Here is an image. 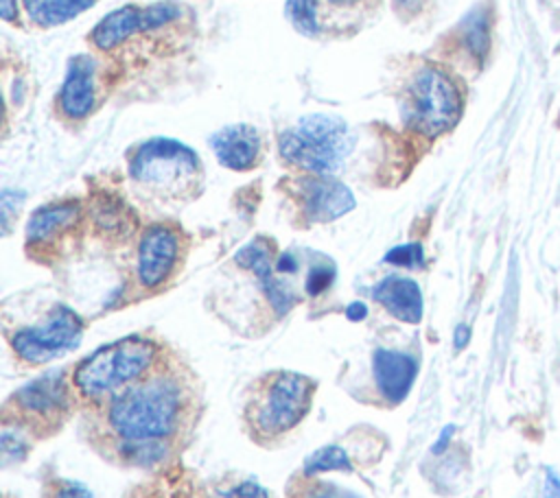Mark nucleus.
Here are the masks:
<instances>
[{
	"instance_id": "1",
	"label": "nucleus",
	"mask_w": 560,
	"mask_h": 498,
	"mask_svg": "<svg viewBox=\"0 0 560 498\" xmlns=\"http://www.w3.org/2000/svg\"><path fill=\"white\" fill-rule=\"evenodd\" d=\"M184 408L182 382L171 374H149L109 398L107 428L118 443H158L175 432Z\"/></svg>"
},
{
	"instance_id": "2",
	"label": "nucleus",
	"mask_w": 560,
	"mask_h": 498,
	"mask_svg": "<svg viewBox=\"0 0 560 498\" xmlns=\"http://www.w3.org/2000/svg\"><path fill=\"white\" fill-rule=\"evenodd\" d=\"M155 360L158 345L153 341L144 336H125L83 358L72 371V382L77 391L90 400L112 398L120 389L149 376Z\"/></svg>"
},
{
	"instance_id": "3",
	"label": "nucleus",
	"mask_w": 560,
	"mask_h": 498,
	"mask_svg": "<svg viewBox=\"0 0 560 498\" xmlns=\"http://www.w3.org/2000/svg\"><path fill=\"white\" fill-rule=\"evenodd\" d=\"M352 133L341 118L315 114L300 118L280 135L278 149L284 162L313 173L332 175L352 151Z\"/></svg>"
},
{
	"instance_id": "4",
	"label": "nucleus",
	"mask_w": 560,
	"mask_h": 498,
	"mask_svg": "<svg viewBox=\"0 0 560 498\" xmlns=\"http://www.w3.org/2000/svg\"><path fill=\"white\" fill-rule=\"evenodd\" d=\"M315 382L295 371L271 374L249 404V426L262 437H278L302 422L308 413Z\"/></svg>"
},
{
	"instance_id": "5",
	"label": "nucleus",
	"mask_w": 560,
	"mask_h": 498,
	"mask_svg": "<svg viewBox=\"0 0 560 498\" xmlns=\"http://www.w3.org/2000/svg\"><path fill=\"white\" fill-rule=\"evenodd\" d=\"M199 159L195 151L168 138H153L138 146L129 162L131 177L162 194H184L199 177Z\"/></svg>"
},
{
	"instance_id": "6",
	"label": "nucleus",
	"mask_w": 560,
	"mask_h": 498,
	"mask_svg": "<svg viewBox=\"0 0 560 498\" xmlns=\"http://www.w3.org/2000/svg\"><path fill=\"white\" fill-rule=\"evenodd\" d=\"M462 111V96L453 79L440 68H420L409 83V122L411 127L435 138L448 131Z\"/></svg>"
},
{
	"instance_id": "7",
	"label": "nucleus",
	"mask_w": 560,
	"mask_h": 498,
	"mask_svg": "<svg viewBox=\"0 0 560 498\" xmlns=\"http://www.w3.org/2000/svg\"><path fill=\"white\" fill-rule=\"evenodd\" d=\"M83 336V321L66 306H55L48 317L31 328L13 334V352L28 365H44L79 347Z\"/></svg>"
},
{
	"instance_id": "8",
	"label": "nucleus",
	"mask_w": 560,
	"mask_h": 498,
	"mask_svg": "<svg viewBox=\"0 0 560 498\" xmlns=\"http://www.w3.org/2000/svg\"><path fill=\"white\" fill-rule=\"evenodd\" d=\"M179 13L177 4L173 2H158L149 7H122L105 15L94 28H92V44L101 50H109L125 42L129 35L140 31H151L158 26L168 24Z\"/></svg>"
},
{
	"instance_id": "9",
	"label": "nucleus",
	"mask_w": 560,
	"mask_h": 498,
	"mask_svg": "<svg viewBox=\"0 0 560 498\" xmlns=\"http://www.w3.org/2000/svg\"><path fill=\"white\" fill-rule=\"evenodd\" d=\"M298 201L313 223H328L354 208V194L341 181L328 175L304 177L298 181Z\"/></svg>"
},
{
	"instance_id": "10",
	"label": "nucleus",
	"mask_w": 560,
	"mask_h": 498,
	"mask_svg": "<svg viewBox=\"0 0 560 498\" xmlns=\"http://www.w3.org/2000/svg\"><path fill=\"white\" fill-rule=\"evenodd\" d=\"M179 256V236L164 225L149 227L138 247V280L144 288L160 286L171 273Z\"/></svg>"
},
{
	"instance_id": "11",
	"label": "nucleus",
	"mask_w": 560,
	"mask_h": 498,
	"mask_svg": "<svg viewBox=\"0 0 560 498\" xmlns=\"http://www.w3.org/2000/svg\"><path fill=\"white\" fill-rule=\"evenodd\" d=\"M13 402L24 417L37 422H52L57 415L68 411L66 378L59 371L44 374L18 389Z\"/></svg>"
},
{
	"instance_id": "12",
	"label": "nucleus",
	"mask_w": 560,
	"mask_h": 498,
	"mask_svg": "<svg viewBox=\"0 0 560 498\" xmlns=\"http://www.w3.org/2000/svg\"><path fill=\"white\" fill-rule=\"evenodd\" d=\"M372 374L378 393L387 402L398 404L411 391V384L418 374V363L413 356L405 352L381 347L372 356Z\"/></svg>"
},
{
	"instance_id": "13",
	"label": "nucleus",
	"mask_w": 560,
	"mask_h": 498,
	"mask_svg": "<svg viewBox=\"0 0 560 498\" xmlns=\"http://www.w3.org/2000/svg\"><path fill=\"white\" fill-rule=\"evenodd\" d=\"M210 146L221 166L249 170L260 157V138L249 124H230L210 138Z\"/></svg>"
},
{
	"instance_id": "14",
	"label": "nucleus",
	"mask_w": 560,
	"mask_h": 498,
	"mask_svg": "<svg viewBox=\"0 0 560 498\" xmlns=\"http://www.w3.org/2000/svg\"><path fill=\"white\" fill-rule=\"evenodd\" d=\"M234 260H236V264L249 269L258 277L271 308L278 315H284L291 310V306L295 304V295L282 282L276 280V275L271 271V249L265 240H252L236 253Z\"/></svg>"
},
{
	"instance_id": "15",
	"label": "nucleus",
	"mask_w": 560,
	"mask_h": 498,
	"mask_svg": "<svg viewBox=\"0 0 560 498\" xmlns=\"http://www.w3.org/2000/svg\"><path fill=\"white\" fill-rule=\"evenodd\" d=\"M59 107L72 120L85 118L94 107V61L88 55H77L68 63V74L61 85Z\"/></svg>"
},
{
	"instance_id": "16",
	"label": "nucleus",
	"mask_w": 560,
	"mask_h": 498,
	"mask_svg": "<svg viewBox=\"0 0 560 498\" xmlns=\"http://www.w3.org/2000/svg\"><path fill=\"white\" fill-rule=\"evenodd\" d=\"M372 297L398 321L418 323L422 319L420 286L402 275H387L374 288Z\"/></svg>"
},
{
	"instance_id": "17",
	"label": "nucleus",
	"mask_w": 560,
	"mask_h": 498,
	"mask_svg": "<svg viewBox=\"0 0 560 498\" xmlns=\"http://www.w3.org/2000/svg\"><path fill=\"white\" fill-rule=\"evenodd\" d=\"M79 221V203H50L35 210L26 223V240L42 245L57 238L61 232L70 229Z\"/></svg>"
},
{
	"instance_id": "18",
	"label": "nucleus",
	"mask_w": 560,
	"mask_h": 498,
	"mask_svg": "<svg viewBox=\"0 0 560 498\" xmlns=\"http://www.w3.org/2000/svg\"><path fill=\"white\" fill-rule=\"evenodd\" d=\"M94 0H24L28 17L39 26H55L90 9Z\"/></svg>"
},
{
	"instance_id": "19",
	"label": "nucleus",
	"mask_w": 560,
	"mask_h": 498,
	"mask_svg": "<svg viewBox=\"0 0 560 498\" xmlns=\"http://www.w3.org/2000/svg\"><path fill=\"white\" fill-rule=\"evenodd\" d=\"M332 470H352L350 456L341 446H324V448L315 450L313 454H308L304 461L306 476H315V474L332 472Z\"/></svg>"
},
{
	"instance_id": "20",
	"label": "nucleus",
	"mask_w": 560,
	"mask_h": 498,
	"mask_svg": "<svg viewBox=\"0 0 560 498\" xmlns=\"http://www.w3.org/2000/svg\"><path fill=\"white\" fill-rule=\"evenodd\" d=\"M284 13L295 31L304 35L317 33V0H287Z\"/></svg>"
},
{
	"instance_id": "21",
	"label": "nucleus",
	"mask_w": 560,
	"mask_h": 498,
	"mask_svg": "<svg viewBox=\"0 0 560 498\" xmlns=\"http://www.w3.org/2000/svg\"><path fill=\"white\" fill-rule=\"evenodd\" d=\"M422 260H424V253H422V245L420 242L400 245V247H394L392 251L385 253V262L396 264V266H407V269L422 266Z\"/></svg>"
},
{
	"instance_id": "22",
	"label": "nucleus",
	"mask_w": 560,
	"mask_h": 498,
	"mask_svg": "<svg viewBox=\"0 0 560 498\" xmlns=\"http://www.w3.org/2000/svg\"><path fill=\"white\" fill-rule=\"evenodd\" d=\"M332 280H335V264H330L328 260H322L319 264L311 266L306 275V293L319 295L332 284Z\"/></svg>"
},
{
	"instance_id": "23",
	"label": "nucleus",
	"mask_w": 560,
	"mask_h": 498,
	"mask_svg": "<svg viewBox=\"0 0 560 498\" xmlns=\"http://www.w3.org/2000/svg\"><path fill=\"white\" fill-rule=\"evenodd\" d=\"M0 443H2V459L4 461H11V459L22 461L24 454H26V448H28L24 437L18 430H11V426H7L2 430V441Z\"/></svg>"
},
{
	"instance_id": "24",
	"label": "nucleus",
	"mask_w": 560,
	"mask_h": 498,
	"mask_svg": "<svg viewBox=\"0 0 560 498\" xmlns=\"http://www.w3.org/2000/svg\"><path fill=\"white\" fill-rule=\"evenodd\" d=\"M466 37H468V48L477 55H483L486 48H488V28H486V22L483 20H472L468 31H466Z\"/></svg>"
},
{
	"instance_id": "25",
	"label": "nucleus",
	"mask_w": 560,
	"mask_h": 498,
	"mask_svg": "<svg viewBox=\"0 0 560 498\" xmlns=\"http://www.w3.org/2000/svg\"><path fill=\"white\" fill-rule=\"evenodd\" d=\"M50 498H94V494L79 481H57Z\"/></svg>"
},
{
	"instance_id": "26",
	"label": "nucleus",
	"mask_w": 560,
	"mask_h": 498,
	"mask_svg": "<svg viewBox=\"0 0 560 498\" xmlns=\"http://www.w3.org/2000/svg\"><path fill=\"white\" fill-rule=\"evenodd\" d=\"M22 199H24V194H22V192H13V190H4V192H2L0 205H2V223H4V229L9 227L11 214L20 210V203H22Z\"/></svg>"
},
{
	"instance_id": "27",
	"label": "nucleus",
	"mask_w": 560,
	"mask_h": 498,
	"mask_svg": "<svg viewBox=\"0 0 560 498\" xmlns=\"http://www.w3.org/2000/svg\"><path fill=\"white\" fill-rule=\"evenodd\" d=\"M542 498H560V474L551 467H545Z\"/></svg>"
},
{
	"instance_id": "28",
	"label": "nucleus",
	"mask_w": 560,
	"mask_h": 498,
	"mask_svg": "<svg viewBox=\"0 0 560 498\" xmlns=\"http://www.w3.org/2000/svg\"><path fill=\"white\" fill-rule=\"evenodd\" d=\"M308 498H361L348 489H341V487H330V485H324L315 491L308 494Z\"/></svg>"
},
{
	"instance_id": "29",
	"label": "nucleus",
	"mask_w": 560,
	"mask_h": 498,
	"mask_svg": "<svg viewBox=\"0 0 560 498\" xmlns=\"http://www.w3.org/2000/svg\"><path fill=\"white\" fill-rule=\"evenodd\" d=\"M453 432H455V426H444L442 428V432H440V437L435 439V443H433V448H431V452L433 454H440V452H444V448L448 446V441H451V437H453Z\"/></svg>"
},
{
	"instance_id": "30",
	"label": "nucleus",
	"mask_w": 560,
	"mask_h": 498,
	"mask_svg": "<svg viewBox=\"0 0 560 498\" xmlns=\"http://www.w3.org/2000/svg\"><path fill=\"white\" fill-rule=\"evenodd\" d=\"M468 341H470V328H468L466 323H459V325L455 328V334H453V345H455V349L466 347Z\"/></svg>"
},
{
	"instance_id": "31",
	"label": "nucleus",
	"mask_w": 560,
	"mask_h": 498,
	"mask_svg": "<svg viewBox=\"0 0 560 498\" xmlns=\"http://www.w3.org/2000/svg\"><path fill=\"white\" fill-rule=\"evenodd\" d=\"M298 269V260L291 253H282L278 258V271L280 273H293Z\"/></svg>"
},
{
	"instance_id": "32",
	"label": "nucleus",
	"mask_w": 560,
	"mask_h": 498,
	"mask_svg": "<svg viewBox=\"0 0 560 498\" xmlns=\"http://www.w3.org/2000/svg\"><path fill=\"white\" fill-rule=\"evenodd\" d=\"M365 315H368V308H365L361 301H354V304H350V306L346 308V317H348L350 321H361Z\"/></svg>"
},
{
	"instance_id": "33",
	"label": "nucleus",
	"mask_w": 560,
	"mask_h": 498,
	"mask_svg": "<svg viewBox=\"0 0 560 498\" xmlns=\"http://www.w3.org/2000/svg\"><path fill=\"white\" fill-rule=\"evenodd\" d=\"M0 11H2V17L4 20H13L15 17V0H0Z\"/></svg>"
},
{
	"instance_id": "34",
	"label": "nucleus",
	"mask_w": 560,
	"mask_h": 498,
	"mask_svg": "<svg viewBox=\"0 0 560 498\" xmlns=\"http://www.w3.org/2000/svg\"><path fill=\"white\" fill-rule=\"evenodd\" d=\"M328 2H332V4H354L359 0H328Z\"/></svg>"
}]
</instances>
